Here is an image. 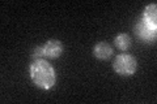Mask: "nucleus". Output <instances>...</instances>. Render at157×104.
Returning a JSON list of instances; mask_svg holds the SVG:
<instances>
[{
	"mask_svg": "<svg viewBox=\"0 0 157 104\" xmlns=\"http://www.w3.org/2000/svg\"><path fill=\"white\" fill-rule=\"evenodd\" d=\"M29 72H30V78L33 83L42 90H50L56 82L55 69L45 59L33 60L30 68H29Z\"/></svg>",
	"mask_w": 157,
	"mask_h": 104,
	"instance_id": "nucleus-1",
	"label": "nucleus"
},
{
	"mask_svg": "<svg viewBox=\"0 0 157 104\" xmlns=\"http://www.w3.org/2000/svg\"><path fill=\"white\" fill-rule=\"evenodd\" d=\"M136 68H137L136 59L132 55H130V53H121L113 61V69L119 76H124V77L132 76L136 72Z\"/></svg>",
	"mask_w": 157,
	"mask_h": 104,
	"instance_id": "nucleus-2",
	"label": "nucleus"
},
{
	"mask_svg": "<svg viewBox=\"0 0 157 104\" xmlns=\"http://www.w3.org/2000/svg\"><path fill=\"white\" fill-rule=\"evenodd\" d=\"M134 31L136 34V37L145 43H153L156 41V37H157L156 31L157 30H152V29L147 26L143 21H139L135 25Z\"/></svg>",
	"mask_w": 157,
	"mask_h": 104,
	"instance_id": "nucleus-3",
	"label": "nucleus"
},
{
	"mask_svg": "<svg viewBox=\"0 0 157 104\" xmlns=\"http://www.w3.org/2000/svg\"><path fill=\"white\" fill-rule=\"evenodd\" d=\"M141 21L148 27H151L152 30H157V5L155 3L145 7Z\"/></svg>",
	"mask_w": 157,
	"mask_h": 104,
	"instance_id": "nucleus-4",
	"label": "nucleus"
},
{
	"mask_svg": "<svg viewBox=\"0 0 157 104\" xmlns=\"http://www.w3.org/2000/svg\"><path fill=\"white\" fill-rule=\"evenodd\" d=\"M43 49H45L46 57H48V59H58L63 53V44H62L60 41L50 39V41H47L45 43Z\"/></svg>",
	"mask_w": 157,
	"mask_h": 104,
	"instance_id": "nucleus-5",
	"label": "nucleus"
},
{
	"mask_svg": "<svg viewBox=\"0 0 157 104\" xmlns=\"http://www.w3.org/2000/svg\"><path fill=\"white\" fill-rule=\"evenodd\" d=\"M93 55L98 60H109L113 56V47L107 42H100L93 48Z\"/></svg>",
	"mask_w": 157,
	"mask_h": 104,
	"instance_id": "nucleus-6",
	"label": "nucleus"
},
{
	"mask_svg": "<svg viewBox=\"0 0 157 104\" xmlns=\"http://www.w3.org/2000/svg\"><path fill=\"white\" fill-rule=\"evenodd\" d=\"M114 44L118 49H121V51H128L130 47L132 46V42H131V37L128 34L126 33H122V34H118L114 39Z\"/></svg>",
	"mask_w": 157,
	"mask_h": 104,
	"instance_id": "nucleus-7",
	"label": "nucleus"
},
{
	"mask_svg": "<svg viewBox=\"0 0 157 104\" xmlns=\"http://www.w3.org/2000/svg\"><path fill=\"white\" fill-rule=\"evenodd\" d=\"M46 55H45V49H43V46L41 47H37L34 49L33 55H32V59L33 60H39V59H45Z\"/></svg>",
	"mask_w": 157,
	"mask_h": 104,
	"instance_id": "nucleus-8",
	"label": "nucleus"
}]
</instances>
